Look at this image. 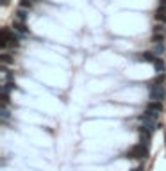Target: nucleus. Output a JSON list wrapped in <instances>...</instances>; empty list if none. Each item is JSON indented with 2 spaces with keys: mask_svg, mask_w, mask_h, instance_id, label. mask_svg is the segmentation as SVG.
Listing matches in <instances>:
<instances>
[{
  "mask_svg": "<svg viewBox=\"0 0 166 171\" xmlns=\"http://www.w3.org/2000/svg\"><path fill=\"white\" fill-rule=\"evenodd\" d=\"M127 157L130 159H146L148 157V146L146 144H136V146H132V148L127 151Z\"/></svg>",
  "mask_w": 166,
  "mask_h": 171,
  "instance_id": "f257e3e1",
  "label": "nucleus"
},
{
  "mask_svg": "<svg viewBox=\"0 0 166 171\" xmlns=\"http://www.w3.org/2000/svg\"><path fill=\"white\" fill-rule=\"evenodd\" d=\"M164 94H166V91H164V87L161 86V82H159V84H155V86L150 89V100L163 102V100H164Z\"/></svg>",
  "mask_w": 166,
  "mask_h": 171,
  "instance_id": "f03ea898",
  "label": "nucleus"
},
{
  "mask_svg": "<svg viewBox=\"0 0 166 171\" xmlns=\"http://www.w3.org/2000/svg\"><path fill=\"white\" fill-rule=\"evenodd\" d=\"M139 121H141V128H146V130H150V132H154V130L157 128V121L152 120V118H146L145 114L139 118Z\"/></svg>",
  "mask_w": 166,
  "mask_h": 171,
  "instance_id": "7ed1b4c3",
  "label": "nucleus"
},
{
  "mask_svg": "<svg viewBox=\"0 0 166 171\" xmlns=\"http://www.w3.org/2000/svg\"><path fill=\"white\" fill-rule=\"evenodd\" d=\"M13 28H15V32H20V34H23V36H27L29 34V28L23 25V21H15V25H13Z\"/></svg>",
  "mask_w": 166,
  "mask_h": 171,
  "instance_id": "20e7f679",
  "label": "nucleus"
},
{
  "mask_svg": "<svg viewBox=\"0 0 166 171\" xmlns=\"http://www.w3.org/2000/svg\"><path fill=\"white\" fill-rule=\"evenodd\" d=\"M152 54L157 55V57H161L163 54H164V45H163V41H155L154 48H152Z\"/></svg>",
  "mask_w": 166,
  "mask_h": 171,
  "instance_id": "39448f33",
  "label": "nucleus"
},
{
  "mask_svg": "<svg viewBox=\"0 0 166 171\" xmlns=\"http://www.w3.org/2000/svg\"><path fill=\"white\" fill-rule=\"evenodd\" d=\"M16 18H18V20L20 21H25L27 20V18H29V11H27V9H18V11H16Z\"/></svg>",
  "mask_w": 166,
  "mask_h": 171,
  "instance_id": "423d86ee",
  "label": "nucleus"
},
{
  "mask_svg": "<svg viewBox=\"0 0 166 171\" xmlns=\"http://www.w3.org/2000/svg\"><path fill=\"white\" fill-rule=\"evenodd\" d=\"M154 68H155V71H157L159 75H161V73H164V63H163L159 57L154 61Z\"/></svg>",
  "mask_w": 166,
  "mask_h": 171,
  "instance_id": "0eeeda50",
  "label": "nucleus"
},
{
  "mask_svg": "<svg viewBox=\"0 0 166 171\" xmlns=\"http://www.w3.org/2000/svg\"><path fill=\"white\" fill-rule=\"evenodd\" d=\"M34 4V0H20V6L22 7H30Z\"/></svg>",
  "mask_w": 166,
  "mask_h": 171,
  "instance_id": "6e6552de",
  "label": "nucleus"
},
{
  "mask_svg": "<svg viewBox=\"0 0 166 171\" xmlns=\"http://www.w3.org/2000/svg\"><path fill=\"white\" fill-rule=\"evenodd\" d=\"M134 171H145V169H143V166H139V168H136Z\"/></svg>",
  "mask_w": 166,
  "mask_h": 171,
  "instance_id": "1a4fd4ad",
  "label": "nucleus"
},
{
  "mask_svg": "<svg viewBox=\"0 0 166 171\" xmlns=\"http://www.w3.org/2000/svg\"><path fill=\"white\" fill-rule=\"evenodd\" d=\"M161 6H163V7H166V0H161Z\"/></svg>",
  "mask_w": 166,
  "mask_h": 171,
  "instance_id": "9d476101",
  "label": "nucleus"
},
{
  "mask_svg": "<svg viewBox=\"0 0 166 171\" xmlns=\"http://www.w3.org/2000/svg\"><path fill=\"white\" fill-rule=\"evenodd\" d=\"M164 139H166V135H164Z\"/></svg>",
  "mask_w": 166,
  "mask_h": 171,
  "instance_id": "9b49d317",
  "label": "nucleus"
}]
</instances>
